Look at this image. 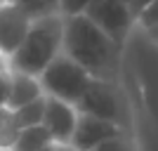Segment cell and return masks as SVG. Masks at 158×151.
Masks as SVG:
<instances>
[{
  "label": "cell",
  "mask_w": 158,
  "mask_h": 151,
  "mask_svg": "<svg viewBox=\"0 0 158 151\" xmlns=\"http://www.w3.org/2000/svg\"><path fill=\"white\" fill-rule=\"evenodd\" d=\"M76 120H78V111L76 106L59 102L54 97L45 94V116H43V128L50 132L54 144H69L76 130Z\"/></svg>",
  "instance_id": "8"
},
{
  "label": "cell",
  "mask_w": 158,
  "mask_h": 151,
  "mask_svg": "<svg viewBox=\"0 0 158 151\" xmlns=\"http://www.w3.org/2000/svg\"><path fill=\"white\" fill-rule=\"evenodd\" d=\"M14 5L28 17V21L47 19V17H61L59 0H14Z\"/></svg>",
  "instance_id": "11"
},
{
  "label": "cell",
  "mask_w": 158,
  "mask_h": 151,
  "mask_svg": "<svg viewBox=\"0 0 158 151\" xmlns=\"http://www.w3.org/2000/svg\"><path fill=\"white\" fill-rule=\"evenodd\" d=\"M50 144H54L50 132L43 125H35V128L19 130V137L14 142L12 151H40V149H47Z\"/></svg>",
  "instance_id": "10"
},
{
  "label": "cell",
  "mask_w": 158,
  "mask_h": 151,
  "mask_svg": "<svg viewBox=\"0 0 158 151\" xmlns=\"http://www.w3.org/2000/svg\"><path fill=\"white\" fill-rule=\"evenodd\" d=\"M5 71H10V66H7V59H5V57H0V73H5Z\"/></svg>",
  "instance_id": "21"
},
{
  "label": "cell",
  "mask_w": 158,
  "mask_h": 151,
  "mask_svg": "<svg viewBox=\"0 0 158 151\" xmlns=\"http://www.w3.org/2000/svg\"><path fill=\"white\" fill-rule=\"evenodd\" d=\"M61 45H64V17L31 21L26 38L19 50L7 59V66L14 73H26L38 78L61 54Z\"/></svg>",
  "instance_id": "2"
},
{
  "label": "cell",
  "mask_w": 158,
  "mask_h": 151,
  "mask_svg": "<svg viewBox=\"0 0 158 151\" xmlns=\"http://www.w3.org/2000/svg\"><path fill=\"white\" fill-rule=\"evenodd\" d=\"M127 2V7H130V12H132V19L137 21V17L142 12H144L149 5H153V2H158V0H125Z\"/></svg>",
  "instance_id": "18"
},
{
  "label": "cell",
  "mask_w": 158,
  "mask_h": 151,
  "mask_svg": "<svg viewBox=\"0 0 158 151\" xmlns=\"http://www.w3.org/2000/svg\"><path fill=\"white\" fill-rule=\"evenodd\" d=\"M61 52L83 66L92 78L111 80L116 66H118L120 47L97 28L85 14L78 17H64V45Z\"/></svg>",
  "instance_id": "1"
},
{
  "label": "cell",
  "mask_w": 158,
  "mask_h": 151,
  "mask_svg": "<svg viewBox=\"0 0 158 151\" xmlns=\"http://www.w3.org/2000/svg\"><path fill=\"white\" fill-rule=\"evenodd\" d=\"M76 111L85 113V116L102 118V120H109V123L118 125V128H123L127 123L123 97H120V92L116 90V85L111 80L92 78L90 85L85 87V92H83V97L76 102Z\"/></svg>",
  "instance_id": "4"
},
{
  "label": "cell",
  "mask_w": 158,
  "mask_h": 151,
  "mask_svg": "<svg viewBox=\"0 0 158 151\" xmlns=\"http://www.w3.org/2000/svg\"><path fill=\"white\" fill-rule=\"evenodd\" d=\"M146 36H149V38L158 45V26H156V28H149V31H146Z\"/></svg>",
  "instance_id": "20"
},
{
  "label": "cell",
  "mask_w": 158,
  "mask_h": 151,
  "mask_svg": "<svg viewBox=\"0 0 158 151\" xmlns=\"http://www.w3.org/2000/svg\"><path fill=\"white\" fill-rule=\"evenodd\" d=\"M83 14L97 28H102L118 47H123V43L130 36L132 24H135L125 0H92Z\"/></svg>",
  "instance_id": "5"
},
{
  "label": "cell",
  "mask_w": 158,
  "mask_h": 151,
  "mask_svg": "<svg viewBox=\"0 0 158 151\" xmlns=\"http://www.w3.org/2000/svg\"><path fill=\"white\" fill-rule=\"evenodd\" d=\"M120 132H125V130L118 128V125H113V123H109V120L78 113L76 130H73V137H71L69 144H71L76 151H94L99 144H104L106 139L116 137Z\"/></svg>",
  "instance_id": "7"
},
{
  "label": "cell",
  "mask_w": 158,
  "mask_h": 151,
  "mask_svg": "<svg viewBox=\"0 0 158 151\" xmlns=\"http://www.w3.org/2000/svg\"><path fill=\"white\" fill-rule=\"evenodd\" d=\"M2 2H5V0H0V5H2Z\"/></svg>",
  "instance_id": "23"
},
{
  "label": "cell",
  "mask_w": 158,
  "mask_h": 151,
  "mask_svg": "<svg viewBox=\"0 0 158 151\" xmlns=\"http://www.w3.org/2000/svg\"><path fill=\"white\" fill-rule=\"evenodd\" d=\"M50 151H76L71 144H52V149Z\"/></svg>",
  "instance_id": "19"
},
{
  "label": "cell",
  "mask_w": 158,
  "mask_h": 151,
  "mask_svg": "<svg viewBox=\"0 0 158 151\" xmlns=\"http://www.w3.org/2000/svg\"><path fill=\"white\" fill-rule=\"evenodd\" d=\"M92 0H59L61 7V17H78V14L85 12V7L90 5Z\"/></svg>",
  "instance_id": "15"
},
{
  "label": "cell",
  "mask_w": 158,
  "mask_h": 151,
  "mask_svg": "<svg viewBox=\"0 0 158 151\" xmlns=\"http://www.w3.org/2000/svg\"><path fill=\"white\" fill-rule=\"evenodd\" d=\"M38 80H40V87H43V92H45L47 97H54V99H59V102H66V104L76 106V102L83 97L85 87L90 85L92 76L83 66H78L73 59H69L61 52L38 76Z\"/></svg>",
  "instance_id": "3"
},
{
  "label": "cell",
  "mask_w": 158,
  "mask_h": 151,
  "mask_svg": "<svg viewBox=\"0 0 158 151\" xmlns=\"http://www.w3.org/2000/svg\"><path fill=\"white\" fill-rule=\"evenodd\" d=\"M14 113V123L19 130H26V128H35V125H43V116H45V97L35 99L31 104L17 109Z\"/></svg>",
  "instance_id": "12"
},
{
  "label": "cell",
  "mask_w": 158,
  "mask_h": 151,
  "mask_svg": "<svg viewBox=\"0 0 158 151\" xmlns=\"http://www.w3.org/2000/svg\"><path fill=\"white\" fill-rule=\"evenodd\" d=\"M40 97H45V92L40 87L38 78L12 71V87H10V99H7V109L10 111H17V109L31 104V102H35Z\"/></svg>",
  "instance_id": "9"
},
{
  "label": "cell",
  "mask_w": 158,
  "mask_h": 151,
  "mask_svg": "<svg viewBox=\"0 0 158 151\" xmlns=\"http://www.w3.org/2000/svg\"><path fill=\"white\" fill-rule=\"evenodd\" d=\"M94 151H139V149H137V144L127 137L125 132H120V135H116V137L106 139L104 144H99Z\"/></svg>",
  "instance_id": "14"
},
{
  "label": "cell",
  "mask_w": 158,
  "mask_h": 151,
  "mask_svg": "<svg viewBox=\"0 0 158 151\" xmlns=\"http://www.w3.org/2000/svg\"><path fill=\"white\" fill-rule=\"evenodd\" d=\"M10 87H12V71L0 73V106H7V99H10Z\"/></svg>",
  "instance_id": "17"
},
{
  "label": "cell",
  "mask_w": 158,
  "mask_h": 151,
  "mask_svg": "<svg viewBox=\"0 0 158 151\" xmlns=\"http://www.w3.org/2000/svg\"><path fill=\"white\" fill-rule=\"evenodd\" d=\"M7 2H14V0H7Z\"/></svg>",
  "instance_id": "24"
},
{
  "label": "cell",
  "mask_w": 158,
  "mask_h": 151,
  "mask_svg": "<svg viewBox=\"0 0 158 151\" xmlns=\"http://www.w3.org/2000/svg\"><path fill=\"white\" fill-rule=\"evenodd\" d=\"M31 21L14 2H2L0 5V57L10 59L19 45L24 43Z\"/></svg>",
  "instance_id": "6"
},
{
  "label": "cell",
  "mask_w": 158,
  "mask_h": 151,
  "mask_svg": "<svg viewBox=\"0 0 158 151\" xmlns=\"http://www.w3.org/2000/svg\"><path fill=\"white\" fill-rule=\"evenodd\" d=\"M50 149H52V144H50V146H47V149H40V151H50Z\"/></svg>",
  "instance_id": "22"
},
{
  "label": "cell",
  "mask_w": 158,
  "mask_h": 151,
  "mask_svg": "<svg viewBox=\"0 0 158 151\" xmlns=\"http://www.w3.org/2000/svg\"><path fill=\"white\" fill-rule=\"evenodd\" d=\"M135 24H139L144 31H149V28H156V26H158V2H153V5L146 7L144 12L137 17V21H135Z\"/></svg>",
  "instance_id": "16"
},
{
  "label": "cell",
  "mask_w": 158,
  "mask_h": 151,
  "mask_svg": "<svg viewBox=\"0 0 158 151\" xmlns=\"http://www.w3.org/2000/svg\"><path fill=\"white\" fill-rule=\"evenodd\" d=\"M19 137V128L14 123V113L7 106H0V151H12Z\"/></svg>",
  "instance_id": "13"
}]
</instances>
